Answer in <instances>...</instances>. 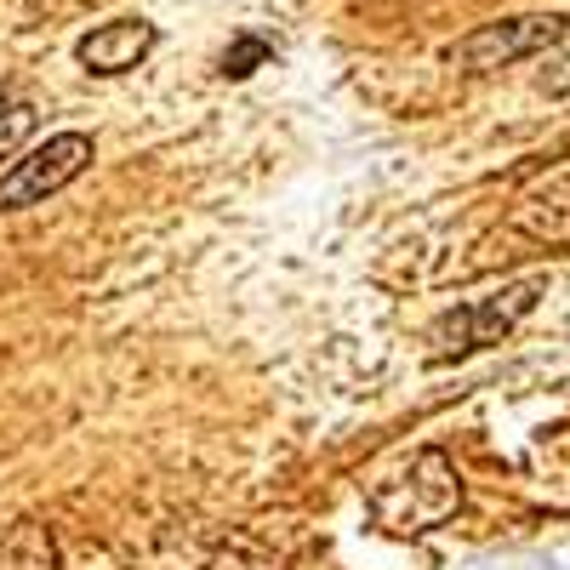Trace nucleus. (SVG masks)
Wrapping results in <instances>:
<instances>
[{"instance_id": "obj_5", "label": "nucleus", "mask_w": 570, "mask_h": 570, "mask_svg": "<svg viewBox=\"0 0 570 570\" xmlns=\"http://www.w3.org/2000/svg\"><path fill=\"white\" fill-rule=\"evenodd\" d=\"M149 52H155V23H142V18L98 23L91 35H80V46H75V58H80L91 75H126V69H137Z\"/></svg>"}, {"instance_id": "obj_7", "label": "nucleus", "mask_w": 570, "mask_h": 570, "mask_svg": "<svg viewBox=\"0 0 570 570\" xmlns=\"http://www.w3.org/2000/svg\"><path fill=\"white\" fill-rule=\"evenodd\" d=\"M268 58V40H240V46H234V52H223V75H234V80H240V75H252L257 63Z\"/></svg>"}, {"instance_id": "obj_2", "label": "nucleus", "mask_w": 570, "mask_h": 570, "mask_svg": "<svg viewBox=\"0 0 570 570\" xmlns=\"http://www.w3.org/2000/svg\"><path fill=\"white\" fill-rule=\"evenodd\" d=\"M86 166H91V137H86V131H58V137H46L40 149H29L23 160H12V171L0 177V212L40 206L46 195L69 188Z\"/></svg>"}, {"instance_id": "obj_6", "label": "nucleus", "mask_w": 570, "mask_h": 570, "mask_svg": "<svg viewBox=\"0 0 570 570\" xmlns=\"http://www.w3.org/2000/svg\"><path fill=\"white\" fill-rule=\"evenodd\" d=\"M0 570H58L52 531L40 519H12L0 525Z\"/></svg>"}, {"instance_id": "obj_8", "label": "nucleus", "mask_w": 570, "mask_h": 570, "mask_svg": "<svg viewBox=\"0 0 570 570\" xmlns=\"http://www.w3.org/2000/svg\"><path fill=\"white\" fill-rule=\"evenodd\" d=\"M23 126H29V109H18L12 98H0V142H12Z\"/></svg>"}, {"instance_id": "obj_3", "label": "nucleus", "mask_w": 570, "mask_h": 570, "mask_svg": "<svg viewBox=\"0 0 570 570\" xmlns=\"http://www.w3.org/2000/svg\"><path fill=\"white\" fill-rule=\"evenodd\" d=\"M570 35V18L559 12H531V18H502V23H485L473 29L468 40L451 46V63L485 75V69H508V63H525L537 52H548V46H559Z\"/></svg>"}, {"instance_id": "obj_4", "label": "nucleus", "mask_w": 570, "mask_h": 570, "mask_svg": "<svg viewBox=\"0 0 570 570\" xmlns=\"http://www.w3.org/2000/svg\"><path fill=\"white\" fill-rule=\"evenodd\" d=\"M508 228L531 246L570 252V160L519 188V200L508 206Z\"/></svg>"}, {"instance_id": "obj_1", "label": "nucleus", "mask_w": 570, "mask_h": 570, "mask_svg": "<svg viewBox=\"0 0 570 570\" xmlns=\"http://www.w3.org/2000/svg\"><path fill=\"white\" fill-rule=\"evenodd\" d=\"M542 297V279H519V285H502L491 297H473V303H456L434 331H428V343H434V360H451V354H473L497 343L502 331H513L525 320Z\"/></svg>"}]
</instances>
